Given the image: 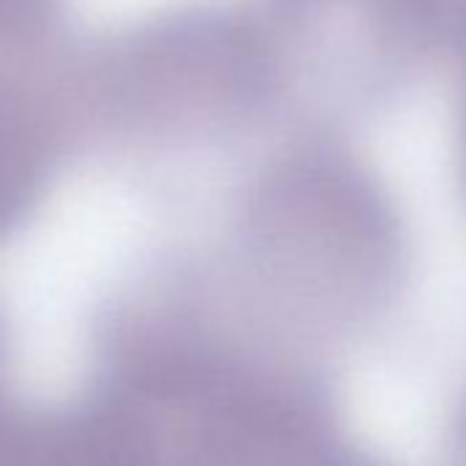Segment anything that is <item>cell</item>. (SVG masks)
Returning a JSON list of instances; mask_svg holds the SVG:
<instances>
[{
	"label": "cell",
	"instance_id": "obj_4",
	"mask_svg": "<svg viewBox=\"0 0 466 466\" xmlns=\"http://www.w3.org/2000/svg\"><path fill=\"white\" fill-rule=\"evenodd\" d=\"M12 406L15 403L6 395V329H4V321H0V420L6 417Z\"/></svg>",
	"mask_w": 466,
	"mask_h": 466
},
{
	"label": "cell",
	"instance_id": "obj_2",
	"mask_svg": "<svg viewBox=\"0 0 466 466\" xmlns=\"http://www.w3.org/2000/svg\"><path fill=\"white\" fill-rule=\"evenodd\" d=\"M0 466H165V458L148 417L99 387L66 406H12L0 420Z\"/></svg>",
	"mask_w": 466,
	"mask_h": 466
},
{
	"label": "cell",
	"instance_id": "obj_3",
	"mask_svg": "<svg viewBox=\"0 0 466 466\" xmlns=\"http://www.w3.org/2000/svg\"><path fill=\"white\" fill-rule=\"evenodd\" d=\"M452 58L461 66V148H463V167H466V23H463L461 36L455 42Z\"/></svg>",
	"mask_w": 466,
	"mask_h": 466
},
{
	"label": "cell",
	"instance_id": "obj_1",
	"mask_svg": "<svg viewBox=\"0 0 466 466\" xmlns=\"http://www.w3.org/2000/svg\"><path fill=\"white\" fill-rule=\"evenodd\" d=\"M83 39L39 56L0 58V242L31 222L83 129Z\"/></svg>",
	"mask_w": 466,
	"mask_h": 466
}]
</instances>
